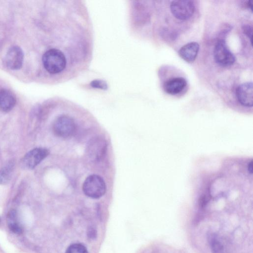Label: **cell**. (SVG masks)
I'll use <instances>...</instances> for the list:
<instances>
[{
  "instance_id": "cell-1",
  "label": "cell",
  "mask_w": 253,
  "mask_h": 253,
  "mask_svg": "<svg viewBox=\"0 0 253 253\" xmlns=\"http://www.w3.org/2000/svg\"><path fill=\"white\" fill-rule=\"evenodd\" d=\"M82 188L84 194L92 199L101 197L106 191L104 179L97 174H91L87 176L83 183Z\"/></svg>"
},
{
  "instance_id": "cell-2",
  "label": "cell",
  "mask_w": 253,
  "mask_h": 253,
  "mask_svg": "<svg viewBox=\"0 0 253 253\" xmlns=\"http://www.w3.org/2000/svg\"><path fill=\"white\" fill-rule=\"evenodd\" d=\"M53 130L56 136L63 138L72 136L76 130L74 120L67 114L59 116L54 122Z\"/></svg>"
},
{
  "instance_id": "cell-3",
  "label": "cell",
  "mask_w": 253,
  "mask_h": 253,
  "mask_svg": "<svg viewBox=\"0 0 253 253\" xmlns=\"http://www.w3.org/2000/svg\"><path fill=\"white\" fill-rule=\"evenodd\" d=\"M170 9L171 13L176 18L185 20L192 16L195 6L192 0H173L170 3Z\"/></svg>"
},
{
  "instance_id": "cell-4",
  "label": "cell",
  "mask_w": 253,
  "mask_h": 253,
  "mask_svg": "<svg viewBox=\"0 0 253 253\" xmlns=\"http://www.w3.org/2000/svg\"><path fill=\"white\" fill-rule=\"evenodd\" d=\"M213 57L218 65L227 67L232 65L235 61V57L226 45L224 40H219L213 49Z\"/></svg>"
},
{
  "instance_id": "cell-5",
  "label": "cell",
  "mask_w": 253,
  "mask_h": 253,
  "mask_svg": "<svg viewBox=\"0 0 253 253\" xmlns=\"http://www.w3.org/2000/svg\"><path fill=\"white\" fill-rule=\"evenodd\" d=\"M49 154L48 150L44 148H36L29 151L22 159L21 167L26 169H34Z\"/></svg>"
},
{
  "instance_id": "cell-6",
  "label": "cell",
  "mask_w": 253,
  "mask_h": 253,
  "mask_svg": "<svg viewBox=\"0 0 253 253\" xmlns=\"http://www.w3.org/2000/svg\"><path fill=\"white\" fill-rule=\"evenodd\" d=\"M107 148L105 140L100 136L92 138L87 144V153L93 161L100 160L105 154Z\"/></svg>"
},
{
  "instance_id": "cell-7",
  "label": "cell",
  "mask_w": 253,
  "mask_h": 253,
  "mask_svg": "<svg viewBox=\"0 0 253 253\" xmlns=\"http://www.w3.org/2000/svg\"><path fill=\"white\" fill-rule=\"evenodd\" d=\"M24 54L22 49L18 46L10 47L4 58V63L9 69L13 70L20 69L23 64Z\"/></svg>"
},
{
  "instance_id": "cell-8",
  "label": "cell",
  "mask_w": 253,
  "mask_h": 253,
  "mask_svg": "<svg viewBox=\"0 0 253 253\" xmlns=\"http://www.w3.org/2000/svg\"><path fill=\"white\" fill-rule=\"evenodd\" d=\"M237 99L245 107H251L253 103V85L252 82L240 84L236 91Z\"/></svg>"
},
{
  "instance_id": "cell-9",
  "label": "cell",
  "mask_w": 253,
  "mask_h": 253,
  "mask_svg": "<svg viewBox=\"0 0 253 253\" xmlns=\"http://www.w3.org/2000/svg\"><path fill=\"white\" fill-rule=\"evenodd\" d=\"M199 48L198 43L191 42L182 46L178 51V54L184 60L192 63L196 59Z\"/></svg>"
},
{
  "instance_id": "cell-10",
  "label": "cell",
  "mask_w": 253,
  "mask_h": 253,
  "mask_svg": "<svg viewBox=\"0 0 253 253\" xmlns=\"http://www.w3.org/2000/svg\"><path fill=\"white\" fill-rule=\"evenodd\" d=\"M187 82L182 77H176L168 80L164 85L165 91L168 94L175 95L179 93L186 86Z\"/></svg>"
},
{
  "instance_id": "cell-11",
  "label": "cell",
  "mask_w": 253,
  "mask_h": 253,
  "mask_svg": "<svg viewBox=\"0 0 253 253\" xmlns=\"http://www.w3.org/2000/svg\"><path fill=\"white\" fill-rule=\"evenodd\" d=\"M16 102L15 94L10 90L2 89L0 90V110L7 112L14 107Z\"/></svg>"
},
{
  "instance_id": "cell-12",
  "label": "cell",
  "mask_w": 253,
  "mask_h": 253,
  "mask_svg": "<svg viewBox=\"0 0 253 253\" xmlns=\"http://www.w3.org/2000/svg\"><path fill=\"white\" fill-rule=\"evenodd\" d=\"M7 226L9 229L14 233L20 234L23 232V228L19 220L16 211L11 210L7 216Z\"/></svg>"
},
{
  "instance_id": "cell-13",
  "label": "cell",
  "mask_w": 253,
  "mask_h": 253,
  "mask_svg": "<svg viewBox=\"0 0 253 253\" xmlns=\"http://www.w3.org/2000/svg\"><path fill=\"white\" fill-rule=\"evenodd\" d=\"M14 166V163L10 161L0 170V184H5L10 180Z\"/></svg>"
},
{
  "instance_id": "cell-14",
  "label": "cell",
  "mask_w": 253,
  "mask_h": 253,
  "mask_svg": "<svg viewBox=\"0 0 253 253\" xmlns=\"http://www.w3.org/2000/svg\"><path fill=\"white\" fill-rule=\"evenodd\" d=\"M65 253H89L87 248L82 244L75 243L67 248Z\"/></svg>"
},
{
  "instance_id": "cell-15",
  "label": "cell",
  "mask_w": 253,
  "mask_h": 253,
  "mask_svg": "<svg viewBox=\"0 0 253 253\" xmlns=\"http://www.w3.org/2000/svg\"><path fill=\"white\" fill-rule=\"evenodd\" d=\"M210 244L212 253H222L223 247L219 241L214 237L211 238Z\"/></svg>"
},
{
  "instance_id": "cell-16",
  "label": "cell",
  "mask_w": 253,
  "mask_h": 253,
  "mask_svg": "<svg viewBox=\"0 0 253 253\" xmlns=\"http://www.w3.org/2000/svg\"><path fill=\"white\" fill-rule=\"evenodd\" d=\"M244 33L248 37L250 40L251 43L252 44V27L249 25H245L242 27Z\"/></svg>"
}]
</instances>
